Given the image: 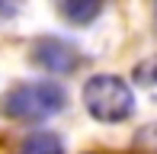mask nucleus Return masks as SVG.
<instances>
[{
  "instance_id": "f257e3e1",
  "label": "nucleus",
  "mask_w": 157,
  "mask_h": 154,
  "mask_svg": "<svg viewBox=\"0 0 157 154\" xmlns=\"http://www.w3.org/2000/svg\"><path fill=\"white\" fill-rule=\"evenodd\" d=\"M3 116L19 119V122H42L64 109V87L55 80H35V83H19L3 96Z\"/></svg>"
},
{
  "instance_id": "f03ea898",
  "label": "nucleus",
  "mask_w": 157,
  "mask_h": 154,
  "mask_svg": "<svg viewBox=\"0 0 157 154\" xmlns=\"http://www.w3.org/2000/svg\"><path fill=\"white\" fill-rule=\"evenodd\" d=\"M83 106L99 122H125L135 113V93L122 77L96 74L83 83Z\"/></svg>"
},
{
  "instance_id": "7ed1b4c3",
  "label": "nucleus",
  "mask_w": 157,
  "mask_h": 154,
  "mask_svg": "<svg viewBox=\"0 0 157 154\" xmlns=\"http://www.w3.org/2000/svg\"><path fill=\"white\" fill-rule=\"evenodd\" d=\"M32 58L52 74H71L80 64V52L64 39H39L32 45Z\"/></svg>"
},
{
  "instance_id": "20e7f679",
  "label": "nucleus",
  "mask_w": 157,
  "mask_h": 154,
  "mask_svg": "<svg viewBox=\"0 0 157 154\" xmlns=\"http://www.w3.org/2000/svg\"><path fill=\"white\" fill-rule=\"evenodd\" d=\"M19 154H64V144L52 132H32V135L19 144Z\"/></svg>"
},
{
  "instance_id": "39448f33",
  "label": "nucleus",
  "mask_w": 157,
  "mask_h": 154,
  "mask_svg": "<svg viewBox=\"0 0 157 154\" xmlns=\"http://www.w3.org/2000/svg\"><path fill=\"white\" fill-rule=\"evenodd\" d=\"M99 10L103 6L99 3H80V0H67V3H58V13L61 16H67L71 23H90V19H96L99 16Z\"/></svg>"
},
{
  "instance_id": "423d86ee",
  "label": "nucleus",
  "mask_w": 157,
  "mask_h": 154,
  "mask_svg": "<svg viewBox=\"0 0 157 154\" xmlns=\"http://www.w3.org/2000/svg\"><path fill=\"white\" fill-rule=\"evenodd\" d=\"M135 80H138L144 90L157 93V58H151V61H141V64L135 67Z\"/></svg>"
},
{
  "instance_id": "0eeeda50",
  "label": "nucleus",
  "mask_w": 157,
  "mask_h": 154,
  "mask_svg": "<svg viewBox=\"0 0 157 154\" xmlns=\"http://www.w3.org/2000/svg\"><path fill=\"white\" fill-rule=\"evenodd\" d=\"M135 144L157 154V122H154V125H144V129L138 132V138H135Z\"/></svg>"
},
{
  "instance_id": "6e6552de",
  "label": "nucleus",
  "mask_w": 157,
  "mask_h": 154,
  "mask_svg": "<svg viewBox=\"0 0 157 154\" xmlns=\"http://www.w3.org/2000/svg\"><path fill=\"white\" fill-rule=\"evenodd\" d=\"M13 13H16V6H13V3H0V26H3Z\"/></svg>"
}]
</instances>
